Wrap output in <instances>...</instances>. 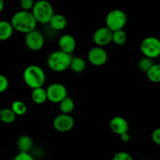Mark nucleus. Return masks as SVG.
<instances>
[{
  "instance_id": "aec40b11",
  "label": "nucleus",
  "mask_w": 160,
  "mask_h": 160,
  "mask_svg": "<svg viewBox=\"0 0 160 160\" xmlns=\"http://www.w3.org/2000/svg\"><path fill=\"white\" fill-rule=\"evenodd\" d=\"M17 116L14 114L10 108H4L0 110V121L6 124L12 123L16 120Z\"/></svg>"
},
{
  "instance_id": "9d476101",
  "label": "nucleus",
  "mask_w": 160,
  "mask_h": 160,
  "mask_svg": "<svg viewBox=\"0 0 160 160\" xmlns=\"http://www.w3.org/2000/svg\"><path fill=\"white\" fill-rule=\"evenodd\" d=\"M88 59L92 65L95 67H102L107 62L108 54L103 48L95 46L88 51Z\"/></svg>"
},
{
  "instance_id": "20e7f679",
  "label": "nucleus",
  "mask_w": 160,
  "mask_h": 160,
  "mask_svg": "<svg viewBox=\"0 0 160 160\" xmlns=\"http://www.w3.org/2000/svg\"><path fill=\"white\" fill-rule=\"evenodd\" d=\"M31 13L33 14L37 23L47 24L49 23L55 12L53 6L49 2L46 0H39L34 3Z\"/></svg>"
},
{
  "instance_id": "b1692460",
  "label": "nucleus",
  "mask_w": 160,
  "mask_h": 160,
  "mask_svg": "<svg viewBox=\"0 0 160 160\" xmlns=\"http://www.w3.org/2000/svg\"><path fill=\"white\" fill-rule=\"evenodd\" d=\"M153 64L154 63L152 62V59L147 57H143L138 61V69L141 71L144 72V73H147L148 70L151 68Z\"/></svg>"
},
{
  "instance_id": "4468645a",
  "label": "nucleus",
  "mask_w": 160,
  "mask_h": 160,
  "mask_svg": "<svg viewBox=\"0 0 160 160\" xmlns=\"http://www.w3.org/2000/svg\"><path fill=\"white\" fill-rule=\"evenodd\" d=\"M48 23L53 30L59 31L65 29L67 25V20L62 14L55 13Z\"/></svg>"
},
{
  "instance_id": "39448f33",
  "label": "nucleus",
  "mask_w": 160,
  "mask_h": 160,
  "mask_svg": "<svg viewBox=\"0 0 160 160\" xmlns=\"http://www.w3.org/2000/svg\"><path fill=\"white\" fill-rule=\"evenodd\" d=\"M128 22V17L121 9H112L106 17V25L112 32L123 30Z\"/></svg>"
},
{
  "instance_id": "c85d7f7f",
  "label": "nucleus",
  "mask_w": 160,
  "mask_h": 160,
  "mask_svg": "<svg viewBox=\"0 0 160 160\" xmlns=\"http://www.w3.org/2000/svg\"><path fill=\"white\" fill-rule=\"evenodd\" d=\"M152 140L156 145L160 146V128H156L152 133Z\"/></svg>"
},
{
  "instance_id": "423d86ee",
  "label": "nucleus",
  "mask_w": 160,
  "mask_h": 160,
  "mask_svg": "<svg viewBox=\"0 0 160 160\" xmlns=\"http://www.w3.org/2000/svg\"><path fill=\"white\" fill-rule=\"evenodd\" d=\"M140 49L145 57L153 59L160 56V39L154 36H149L142 40Z\"/></svg>"
},
{
  "instance_id": "bb28decb",
  "label": "nucleus",
  "mask_w": 160,
  "mask_h": 160,
  "mask_svg": "<svg viewBox=\"0 0 160 160\" xmlns=\"http://www.w3.org/2000/svg\"><path fill=\"white\" fill-rule=\"evenodd\" d=\"M9 87V81L5 75L0 73V94L6 92Z\"/></svg>"
},
{
  "instance_id": "6e6552de",
  "label": "nucleus",
  "mask_w": 160,
  "mask_h": 160,
  "mask_svg": "<svg viewBox=\"0 0 160 160\" xmlns=\"http://www.w3.org/2000/svg\"><path fill=\"white\" fill-rule=\"evenodd\" d=\"M24 41L27 47L33 52L40 51L45 45L44 35L37 30L25 34Z\"/></svg>"
},
{
  "instance_id": "f03ea898",
  "label": "nucleus",
  "mask_w": 160,
  "mask_h": 160,
  "mask_svg": "<svg viewBox=\"0 0 160 160\" xmlns=\"http://www.w3.org/2000/svg\"><path fill=\"white\" fill-rule=\"evenodd\" d=\"M23 79L27 86L33 90L43 87L46 76L42 67L37 65H30L23 70Z\"/></svg>"
},
{
  "instance_id": "dca6fc26",
  "label": "nucleus",
  "mask_w": 160,
  "mask_h": 160,
  "mask_svg": "<svg viewBox=\"0 0 160 160\" xmlns=\"http://www.w3.org/2000/svg\"><path fill=\"white\" fill-rule=\"evenodd\" d=\"M31 99L33 102L37 105L44 104L45 102L48 101L46 89L43 88V87L33 89L31 92Z\"/></svg>"
},
{
  "instance_id": "393cba45",
  "label": "nucleus",
  "mask_w": 160,
  "mask_h": 160,
  "mask_svg": "<svg viewBox=\"0 0 160 160\" xmlns=\"http://www.w3.org/2000/svg\"><path fill=\"white\" fill-rule=\"evenodd\" d=\"M34 3H35V2H34L33 0H21L20 3L21 10L31 12L34 6Z\"/></svg>"
},
{
  "instance_id": "f257e3e1",
  "label": "nucleus",
  "mask_w": 160,
  "mask_h": 160,
  "mask_svg": "<svg viewBox=\"0 0 160 160\" xmlns=\"http://www.w3.org/2000/svg\"><path fill=\"white\" fill-rule=\"evenodd\" d=\"M10 23L13 30L22 34H28L36 30L37 21L31 12L20 10L12 16Z\"/></svg>"
},
{
  "instance_id": "7ed1b4c3",
  "label": "nucleus",
  "mask_w": 160,
  "mask_h": 160,
  "mask_svg": "<svg viewBox=\"0 0 160 160\" xmlns=\"http://www.w3.org/2000/svg\"><path fill=\"white\" fill-rule=\"evenodd\" d=\"M72 55L67 54L60 50L54 51L48 56L47 59V65L48 68L56 73H60L70 68Z\"/></svg>"
},
{
  "instance_id": "412c9836",
  "label": "nucleus",
  "mask_w": 160,
  "mask_h": 160,
  "mask_svg": "<svg viewBox=\"0 0 160 160\" xmlns=\"http://www.w3.org/2000/svg\"><path fill=\"white\" fill-rule=\"evenodd\" d=\"M147 78L151 82L160 83V63L153 64L146 73Z\"/></svg>"
},
{
  "instance_id": "ddd939ff",
  "label": "nucleus",
  "mask_w": 160,
  "mask_h": 160,
  "mask_svg": "<svg viewBox=\"0 0 160 160\" xmlns=\"http://www.w3.org/2000/svg\"><path fill=\"white\" fill-rule=\"evenodd\" d=\"M109 128L114 134L120 136L124 133L128 132L129 124L126 119L117 116L111 119L109 122Z\"/></svg>"
},
{
  "instance_id": "7c9ffc66",
  "label": "nucleus",
  "mask_w": 160,
  "mask_h": 160,
  "mask_svg": "<svg viewBox=\"0 0 160 160\" xmlns=\"http://www.w3.org/2000/svg\"><path fill=\"white\" fill-rule=\"evenodd\" d=\"M4 2L2 0H0V13H1V12L4 9Z\"/></svg>"
},
{
  "instance_id": "2eb2a0df",
  "label": "nucleus",
  "mask_w": 160,
  "mask_h": 160,
  "mask_svg": "<svg viewBox=\"0 0 160 160\" xmlns=\"http://www.w3.org/2000/svg\"><path fill=\"white\" fill-rule=\"evenodd\" d=\"M13 28L9 21L0 20V41H6L12 37Z\"/></svg>"
},
{
  "instance_id": "6ab92c4d",
  "label": "nucleus",
  "mask_w": 160,
  "mask_h": 160,
  "mask_svg": "<svg viewBox=\"0 0 160 160\" xmlns=\"http://www.w3.org/2000/svg\"><path fill=\"white\" fill-rule=\"evenodd\" d=\"M75 107V103L73 98L67 96L59 103V109L63 114L70 115Z\"/></svg>"
},
{
  "instance_id": "c756f323",
  "label": "nucleus",
  "mask_w": 160,
  "mask_h": 160,
  "mask_svg": "<svg viewBox=\"0 0 160 160\" xmlns=\"http://www.w3.org/2000/svg\"><path fill=\"white\" fill-rule=\"evenodd\" d=\"M120 139L123 142H128L130 140H131V135L129 134V133L127 132L123 134L122 135H120Z\"/></svg>"
},
{
  "instance_id": "5701e85b",
  "label": "nucleus",
  "mask_w": 160,
  "mask_h": 160,
  "mask_svg": "<svg viewBox=\"0 0 160 160\" xmlns=\"http://www.w3.org/2000/svg\"><path fill=\"white\" fill-rule=\"evenodd\" d=\"M127 39H128V36L123 30H120V31L112 32V42H113L115 45H119V46L123 45L126 43Z\"/></svg>"
},
{
  "instance_id": "0eeeda50",
  "label": "nucleus",
  "mask_w": 160,
  "mask_h": 160,
  "mask_svg": "<svg viewBox=\"0 0 160 160\" xmlns=\"http://www.w3.org/2000/svg\"><path fill=\"white\" fill-rule=\"evenodd\" d=\"M47 98L49 102L59 104L66 97H67V89L60 83H53L46 89Z\"/></svg>"
},
{
  "instance_id": "9b49d317",
  "label": "nucleus",
  "mask_w": 160,
  "mask_h": 160,
  "mask_svg": "<svg viewBox=\"0 0 160 160\" xmlns=\"http://www.w3.org/2000/svg\"><path fill=\"white\" fill-rule=\"evenodd\" d=\"M112 32L110 30L106 27H102L94 32L92 39L96 46L103 48L112 42Z\"/></svg>"
},
{
  "instance_id": "a211bd4d",
  "label": "nucleus",
  "mask_w": 160,
  "mask_h": 160,
  "mask_svg": "<svg viewBox=\"0 0 160 160\" xmlns=\"http://www.w3.org/2000/svg\"><path fill=\"white\" fill-rule=\"evenodd\" d=\"M86 68V62L82 57L80 56H75L72 57L70 64V69L73 72L77 73H81L84 71Z\"/></svg>"
},
{
  "instance_id": "4be33fe9",
  "label": "nucleus",
  "mask_w": 160,
  "mask_h": 160,
  "mask_svg": "<svg viewBox=\"0 0 160 160\" xmlns=\"http://www.w3.org/2000/svg\"><path fill=\"white\" fill-rule=\"evenodd\" d=\"M10 109H12V111L17 117V116L19 117L23 116L24 114H26L27 111H28L27 105L21 100H15L14 102H12Z\"/></svg>"
},
{
  "instance_id": "a878e982",
  "label": "nucleus",
  "mask_w": 160,
  "mask_h": 160,
  "mask_svg": "<svg viewBox=\"0 0 160 160\" xmlns=\"http://www.w3.org/2000/svg\"><path fill=\"white\" fill-rule=\"evenodd\" d=\"M112 160H134L132 156L126 152H119L113 156Z\"/></svg>"
},
{
  "instance_id": "cd10ccee",
  "label": "nucleus",
  "mask_w": 160,
  "mask_h": 160,
  "mask_svg": "<svg viewBox=\"0 0 160 160\" xmlns=\"http://www.w3.org/2000/svg\"><path fill=\"white\" fill-rule=\"evenodd\" d=\"M13 160H34V158L29 152H20L18 154L16 155Z\"/></svg>"
},
{
  "instance_id": "f8f14e48",
  "label": "nucleus",
  "mask_w": 160,
  "mask_h": 160,
  "mask_svg": "<svg viewBox=\"0 0 160 160\" xmlns=\"http://www.w3.org/2000/svg\"><path fill=\"white\" fill-rule=\"evenodd\" d=\"M59 50L67 54L72 55L77 47V42L75 38L71 34H66L61 36L58 42Z\"/></svg>"
},
{
  "instance_id": "f3484780",
  "label": "nucleus",
  "mask_w": 160,
  "mask_h": 160,
  "mask_svg": "<svg viewBox=\"0 0 160 160\" xmlns=\"http://www.w3.org/2000/svg\"><path fill=\"white\" fill-rule=\"evenodd\" d=\"M17 145L20 152H29L33 146L32 138L28 135H22L17 139Z\"/></svg>"
},
{
  "instance_id": "1a4fd4ad",
  "label": "nucleus",
  "mask_w": 160,
  "mask_h": 160,
  "mask_svg": "<svg viewBox=\"0 0 160 160\" xmlns=\"http://www.w3.org/2000/svg\"><path fill=\"white\" fill-rule=\"evenodd\" d=\"M53 128L59 133H67L71 131L74 127V119L71 115L61 113L56 116L53 120Z\"/></svg>"
}]
</instances>
